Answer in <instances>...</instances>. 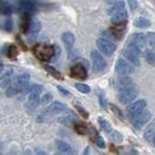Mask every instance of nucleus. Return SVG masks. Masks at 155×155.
Returning <instances> with one entry per match:
<instances>
[{"label": "nucleus", "mask_w": 155, "mask_h": 155, "mask_svg": "<svg viewBox=\"0 0 155 155\" xmlns=\"http://www.w3.org/2000/svg\"><path fill=\"white\" fill-rule=\"evenodd\" d=\"M35 56L41 61H49L55 54V48L49 44H36L32 48Z\"/></svg>", "instance_id": "f257e3e1"}, {"label": "nucleus", "mask_w": 155, "mask_h": 155, "mask_svg": "<svg viewBox=\"0 0 155 155\" xmlns=\"http://www.w3.org/2000/svg\"><path fill=\"white\" fill-rule=\"evenodd\" d=\"M137 97V90H136L135 85L134 86H127V87H119V93H118V98L119 101L122 104H130L133 103Z\"/></svg>", "instance_id": "f03ea898"}, {"label": "nucleus", "mask_w": 155, "mask_h": 155, "mask_svg": "<svg viewBox=\"0 0 155 155\" xmlns=\"http://www.w3.org/2000/svg\"><path fill=\"white\" fill-rule=\"evenodd\" d=\"M97 47L99 51L106 56H111L116 51V44L112 41L104 38V37H100L97 39Z\"/></svg>", "instance_id": "7ed1b4c3"}, {"label": "nucleus", "mask_w": 155, "mask_h": 155, "mask_svg": "<svg viewBox=\"0 0 155 155\" xmlns=\"http://www.w3.org/2000/svg\"><path fill=\"white\" fill-rule=\"evenodd\" d=\"M15 87L21 94H26L30 91V75L26 73H21L15 80Z\"/></svg>", "instance_id": "20e7f679"}, {"label": "nucleus", "mask_w": 155, "mask_h": 155, "mask_svg": "<svg viewBox=\"0 0 155 155\" xmlns=\"http://www.w3.org/2000/svg\"><path fill=\"white\" fill-rule=\"evenodd\" d=\"M91 63H92V69L96 73H100L106 68L105 58H103V55L97 50H92L91 51Z\"/></svg>", "instance_id": "39448f33"}, {"label": "nucleus", "mask_w": 155, "mask_h": 155, "mask_svg": "<svg viewBox=\"0 0 155 155\" xmlns=\"http://www.w3.org/2000/svg\"><path fill=\"white\" fill-rule=\"evenodd\" d=\"M147 106V103L144 99H140L137 101H133L130 104H128L127 106V114L129 116V119H133L134 117H136L141 111H143Z\"/></svg>", "instance_id": "423d86ee"}, {"label": "nucleus", "mask_w": 155, "mask_h": 155, "mask_svg": "<svg viewBox=\"0 0 155 155\" xmlns=\"http://www.w3.org/2000/svg\"><path fill=\"white\" fill-rule=\"evenodd\" d=\"M150 118H152V114L148 110L144 109L143 111H141L136 117H134L133 119H130V122H131V124L134 125L135 129L140 130V129H142L150 120Z\"/></svg>", "instance_id": "0eeeda50"}, {"label": "nucleus", "mask_w": 155, "mask_h": 155, "mask_svg": "<svg viewBox=\"0 0 155 155\" xmlns=\"http://www.w3.org/2000/svg\"><path fill=\"white\" fill-rule=\"evenodd\" d=\"M134 67L133 64L124 58H118L116 63V72L119 75H130L134 73Z\"/></svg>", "instance_id": "6e6552de"}, {"label": "nucleus", "mask_w": 155, "mask_h": 155, "mask_svg": "<svg viewBox=\"0 0 155 155\" xmlns=\"http://www.w3.org/2000/svg\"><path fill=\"white\" fill-rule=\"evenodd\" d=\"M71 77L78 79V80H84L87 78V69L85 66L77 63L71 68Z\"/></svg>", "instance_id": "1a4fd4ad"}, {"label": "nucleus", "mask_w": 155, "mask_h": 155, "mask_svg": "<svg viewBox=\"0 0 155 155\" xmlns=\"http://www.w3.org/2000/svg\"><path fill=\"white\" fill-rule=\"evenodd\" d=\"M125 25H127V21L115 23V24L110 28L111 36H112V37H115V38H120V37H122V34H123V32H124V30H125Z\"/></svg>", "instance_id": "9d476101"}, {"label": "nucleus", "mask_w": 155, "mask_h": 155, "mask_svg": "<svg viewBox=\"0 0 155 155\" xmlns=\"http://www.w3.org/2000/svg\"><path fill=\"white\" fill-rule=\"evenodd\" d=\"M55 146H56V149L58 150V153H62V154H74V150H73L72 146L68 144L67 142L62 141V140H56L55 141Z\"/></svg>", "instance_id": "9b49d317"}, {"label": "nucleus", "mask_w": 155, "mask_h": 155, "mask_svg": "<svg viewBox=\"0 0 155 155\" xmlns=\"http://www.w3.org/2000/svg\"><path fill=\"white\" fill-rule=\"evenodd\" d=\"M124 56L125 58L133 64V66H135V67H138L140 64H141V61H140V55H137L136 53L134 51H131V50H129V49H124Z\"/></svg>", "instance_id": "f8f14e48"}, {"label": "nucleus", "mask_w": 155, "mask_h": 155, "mask_svg": "<svg viewBox=\"0 0 155 155\" xmlns=\"http://www.w3.org/2000/svg\"><path fill=\"white\" fill-rule=\"evenodd\" d=\"M130 42H133L134 44H136L141 49H144L146 45H147V41H146V35L144 34H134L131 36Z\"/></svg>", "instance_id": "ddd939ff"}, {"label": "nucleus", "mask_w": 155, "mask_h": 155, "mask_svg": "<svg viewBox=\"0 0 155 155\" xmlns=\"http://www.w3.org/2000/svg\"><path fill=\"white\" fill-rule=\"evenodd\" d=\"M61 39H62L64 47H66L68 50H71V49L73 48L74 43H75V37H74V35H73L72 32H64V34H62Z\"/></svg>", "instance_id": "4468645a"}, {"label": "nucleus", "mask_w": 155, "mask_h": 155, "mask_svg": "<svg viewBox=\"0 0 155 155\" xmlns=\"http://www.w3.org/2000/svg\"><path fill=\"white\" fill-rule=\"evenodd\" d=\"M31 17H30V13L25 12L23 16H21V20H20V29L24 34L29 32V29H30V24H31Z\"/></svg>", "instance_id": "2eb2a0df"}, {"label": "nucleus", "mask_w": 155, "mask_h": 155, "mask_svg": "<svg viewBox=\"0 0 155 155\" xmlns=\"http://www.w3.org/2000/svg\"><path fill=\"white\" fill-rule=\"evenodd\" d=\"M123 10H125V6H124V2L120 0V1H118V2H115V4L110 5V7H109V10H107V15H109L110 17H112L114 15H116V13L123 11Z\"/></svg>", "instance_id": "dca6fc26"}, {"label": "nucleus", "mask_w": 155, "mask_h": 155, "mask_svg": "<svg viewBox=\"0 0 155 155\" xmlns=\"http://www.w3.org/2000/svg\"><path fill=\"white\" fill-rule=\"evenodd\" d=\"M154 134H155V118L149 123V125L147 127V129L144 131V138L147 141H152Z\"/></svg>", "instance_id": "f3484780"}, {"label": "nucleus", "mask_w": 155, "mask_h": 155, "mask_svg": "<svg viewBox=\"0 0 155 155\" xmlns=\"http://www.w3.org/2000/svg\"><path fill=\"white\" fill-rule=\"evenodd\" d=\"M127 18H128V12L127 10H123L120 12H118L116 15H114L111 17V21L115 24V23H122V21H127Z\"/></svg>", "instance_id": "a211bd4d"}, {"label": "nucleus", "mask_w": 155, "mask_h": 155, "mask_svg": "<svg viewBox=\"0 0 155 155\" xmlns=\"http://www.w3.org/2000/svg\"><path fill=\"white\" fill-rule=\"evenodd\" d=\"M134 25L136 28H140V29H147L150 26V20L144 18V17H138L134 20Z\"/></svg>", "instance_id": "6ab92c4d"}, {"label": "nucleus", "mask_w": 155, "mask_h": 155, "mask_svg": "<svg viewBox=\"0 0 155 155\" xmlns=\"http://www.w3.org/2000/svg\"><path fill=\"white\" fill-rule=\"evenodd\" d=\"M39 31H41V21L37 18H32L31 19V24H30L29 32L31 35H37Z\"/></svg>", "instance_id": "aec40b11"}, {"label": "nucleus", "mask_w": 155, "mask_h": 155, "mask_svg": "<svg viewBox=\"0 0 155 155\" xmlns=\"http://www.w3.org/2000/svg\"><path fill=\"white\" fill-rule=\"evenodd\" d=\"M98 123H99V125H100V128H101V130H104L105 133H107V134H110L111 131H112V127H111V124L105 119V118H101V117H99L98 118Z\"/></svg>", "instance_id": "412c9836"}, {"label": "nucleus", "mask_w": 155, "mask_h": 155, "mask_svg": "<svg viewBox=\"0 0 155 155\" xmlns=\"http://www.w3.org/2000/svg\"><path fill=\"white\" fill-rule=\"evenodd\" d=\"M74 130L77 131L78 134L80 135H86L88 134V127L85 124V123H81V122H77L74 124Z\"/></svg>", "instance_id": "4be33fe9"}, {"label": "nucleus", "mask_w": 155, "mask_h": 155, "mask_svg": "<svg viewBox=\"0 0 155 155\" xmlns=\"http://www.w3.org/2000/svg\"><path fill=\"white\" fill-rule=\"evenodd\" d=\"M44 68H45V71H47L51 77H54L55 79H58V80H62V75H61V73L58 72V69H55L53 66L45 64V66H44Z\"/></svg>", "instance_id": "5701e85b"}, {"label": "nucleus", "mask_w": 155, "mask_h": 155, "mask_svg": "<svg viewBox=\"0 0 155 155\" xmlns=\"http://www.w3.org/2000/svg\"><path fill=\"white\" fill-rule=\"evenodd\" d=\"M146 35V41H147V44L149 45V48L152 50L155 51V32H147L144 34Z\"/></svg>", "instance_id": "b1692460"}, {"label": "nucleus", "mask_w": 155, "mask_h": 155, "mask_svg": "<svg viewBox=\"0 0 155 155\" xmlns=\"http://www.w3.org/2000/svg\"><path fill=\"white\" fill-rule=\"evenodd\" d=\"M75 120H77V118H75L74 116H72V115H68V116L58 118V122L62 123V124H64V125H72Z\"/></svg>", "instance_id": "393cba45"}, {"label": "nucleus", "mask_w": 155, "mask_h": 155, "mask_svg": "<svg viewBox=\"0 0 155 155\" xmlns=\"http://www.w3.org/2000/svg\"><path fill=\"white\" fill-rule=\"evenodd\" d=\"M144 58L147 62L152 66H155V51L154 50H146L144 51Z\"/></svg>", "instance_id": "a878e982"}, {"label": "nucleus", "mask_w": 155, "mask_h": 155, "mask_svg": "<svg viewBox=\"0 0 155 155\" xmlns=\"http://www.w3.org/2000/svg\"><path fill=\"white\" fill-rule=\"evenodd\" d=\"M13 74H15V69H13L12 67H6V68H4V71H2L1 80H4V79H12Z\"/></svg>", "instance_id": "bb28decb"}, {"label": "nucleus", "mask_w": 155, "mask_h": 155, "mask_svg": "<svg viewBox=\"0 0 155 155\" xmlns=\"http://www.w3.org/2000/svg\"><path fill=\"white\" fill-rule=\"evenodd\" d=\"M6 54H7V56L10 58H16L18 56V49H17V47L16 45H8V49H7Z\"/></svg>", "instance_id": "cd10ccee"}, {"label": "nucleus", "mask_w": 155, "mask_h": 155, "mask_svg": "<svg viewBox=\"0 0 155 155\" xmlns=\"http://www.w3.org/2000/svg\"><path fill=\"white\" fill-rule=\"evenodd\" d=\"M75 88H77L79 92L84 93V94H87V93H90V92H91L90 86H88V85H86V84H77V85H75Z\"/></svg>", "instance_id": "c85d7f7f"}, {"label": "nucleus", "mask_w": 155, "mask_h": 155, "mask_svg": "<svg viewBox=\"0 0 155 155\" xmlns=\"http://www.w3.org/2000/svg\"><path fill=\"white\" fill-rule=\"evenodd\" d=\"M51 100H53V94L49 93V92H47V93H44V94L41 97L39 104H41V105H47V104H49Z\"/></svg>", "instance_id": "c756f323"}, {"label": "nucleus", "mask_w": 155, "mask_h": 155, "mask_svg": "<svg viewBox=\"0 0 155 155\" xmlns=\"http://www.w3.org/2000/svg\"><path fill=\"white\" fill-rule=\"evenodd\" d=\"M0 13H4V15L11 13V6L8 4H6L5 1H1V0H0Z\"/></svg>", "instance_id": "7c9ffc66"}, {"label": "nucleus", "mask_w": 155, "mask_h": 155, "mask_svg": "<svg viewBox=\"0 0 155 155\" xmlns=\"http://www.w3.org/2000/svg\"><path fill=\"white\" fill-rule=\"evenodd\" d=\"M42 91H43V86L37 85V84H34L32 86H30V91H29V93H34V94H39V96H41Z\"/></svg>", "instance_id": "2f4dec72"}, {"label": "nucleus", "mask_w": 155, "mask_h": 155, "mask_svg": "<svg viewBox=\"0 0 155 155\" xmlns=\"http://www.w3.org/2000/svg\"><path fill=\"white\" fill-rule=\"evenodd\" d=\"M110 137H111V140L114 141V142H116V143H120L122 141H123V136L120 135L118 131H111L110 133Z\"/></svg>", "instance_id": "473e14b6"}, {"label": "nucleus", "mask_w": 155, "mask_h": 155, "mask_svg": "<svg viewBox=\"0 0 155 155\" xmlns=\"http://www.w3.org/2000/svg\"><path fill=\"white\" fill-rule=\"evenodd\" d=\"M127 86H134L133 81L128 78H122L119 80V87H127Z\"/></svg>", "instance_id": "72a5a7b5"}, {"label": "nucleus", "mask_w": 155, "mask_h": 155, "mask_svg": "<svg viewBox=\"0 0 155 155\" xmlns=\"http://www.w3.org/2000/svg\"><path fill=\"white\" fill-rule=\"evenodd\" d=\"M75 109L79 111V114L82 116V118H85V119H86V118H88V112H87L82 106H80L79 104H77V105H75Z\"/></svg>", "instance_id": "f704fd0d"}, {"label": "nucleus", "mask_w": 155, "mask_h": 155, "mask_svg": "<svg viewBox=\"0 0 155 155\" xmlns=\"http://www.w3.org/2000/svg\"><path fill=\"white\" fill-rule=\"evenodd\" d=\"M18 92V90L16 88V87H13V86H10V87H7V90H6V96L7 97H13V96H16V93Z\"/></svg>", "instance_id": "c9c22d12"}, {"label": "nucleus", "mask_w": 155, "mask_h": 155, "mask_svg": "<svg viewBox=\"0 0 155 155\" xmlns=\"http://www.w3.org/2000/svg\"><path fill=\"white\" fill-rule=\"evenodd\" d=\"M110 109H111V111H112V112H114V114H115L117 117H119V118H123V114L120 112V110L117 107L116 105L111 104V105H110Z\"/></svg>", "instance_id": "e433bc0d"}, {"label": "nucleus", "mask_w": 155, "mask_h": 155, "mask_svg": "<svg viewBox=\"0 0 155 155\" xmlns=\"http://www.w3.org/2000/svg\"><path fill=\"white\" fill-rule=\"evenodd\" d=\"M94 142H96V144H97L99 148H104L105 147V142H104V138L101 136L98 135L96 137V140H94Z\"/></svg>", "instance_id": "4c0bfd02"}, {"label": "nucleus", "mask_w": 155, "mask_h": 155, "mask_svg": "<svg viewBox=\"0 0 155 155\" xmlns=\"http://www.w3.org/2000/svg\"><path fill=\"white\" fill-rule=\"evenodd\" d=\"M128 4H129V6H130V8L133 11H135L136 8H137V6H138L137 0H128Z\"/></svg>", "instance_id": "58836bf2"}, {"label": "nucleus", "mask_w": 155, "mask_h": 155, "mask_svg": "<svg viewBox=\"0 0 155 155\" xmlns=\"http://www.w3.org/2000/svg\"><path fill=\"white\" fill-rule=\"evenodd\" d=\"M58 90L62 93V94H63V96H66V97H71V93H69L66 88H63L62 86H58Z\"/></svg>", "instance_id": "ea45409f"}, {"label": "nucleus", "mask_w": 155, "mask_h": 155, "mask_svg": "<svg viewBox=\"0 0 155 155\" xmlns=\"http://www.w3.org/2000/svg\"><path fill=\"white\" fill-rule=\"evenodd\" d=\"M11 29H12V21L8 18V19H6V23H5V30L6 31H11Z\"/></svg>", "instance_id": "a19ab883"}, {"label": "nucleus", "mask_w": 155, "mask_h": 155, "mask_svg": "<svg viewBox=\"0 0 155 155\" xmlns=\"http://www.w3.org/2000/svg\"><path fill=\"white\" fill-rule=\"evenodd\" d=\"M109 5H112V4H115V2H118V1H120V0H105Z\"/></svg>", "instance_id": "79ce46f5"}, {"label": "nucleus", "mask_w": 155, "mask_h": 155, "mask_svg": "<svg viewBox=\"0 0 155 155\" xmlns=\"http://www.w3.org/2000/svg\"><path fill=\"white\" fill-rule=\"evenodd\" d=\"M17 39H18V41H19V43H20V47H21V48H23V49H24V50H26V47H25V44H24V43H23V42H21V41H20V38H19V37H17Z\"/></svg>", "instance_id": "37998d69"}, {"label": "nucleus", "mask_w": 155, "mask_h": 155, "mask_svg": "<svg viewBox=\"0 0 155 155\" xmlns=\"http://www.w3.org/2000/svg\"><path fill=\"white\" fill-rule=\"evenodd\" d=\"M100 105H101L103 107L106 106V104H105V99H104V98H100Z\"/></svg>", "instance_id": "c03bdc74"}, {"label": "nucleus", "mask_w": 155, "mask_h": 155, "mask_svg": "<svg viewBox=\"0 0 155 155\" xmlns=\"http://www.w3.org/2000/svg\"><path fill=\"white\" fill-rule=\"evenodd\" d=\"M2 71H4V64H2L1 62H0V74L2 73Z\"/></svg>", "instance_id": "a18cd8bd"}, {"label": "nucleus", "mask_w": 155, "mask_h": 155, "mask_svg": "<svg viewBox=\"0 0 155 155\" xmlns=\"http://www.w3.org/2000/svg\"><path fill=\"white\" fill-rule=\"evenodd\" d=\"M88 153H90V147H87L86 150H85V154H88Z\"/></svg>", "instance_id": "49530a36"}, {"label": "nucleus", "mask_w": 155, "mask_h": 155, "mask_svg": "<svg viewBox=\"0 0 155 155\" xmlns=\"http://www.w3.org/2000/svg\"><path fill=\"white\" fill-rule=\"evenodd\" d=\"M152 141H153V144H154V147H155V134H154V136H153V140H152Z\"/></svg>", "instance_id": "de8ad7c7"}]
</instances>
